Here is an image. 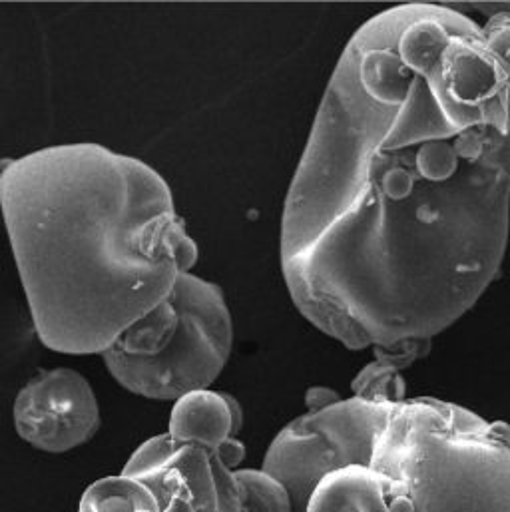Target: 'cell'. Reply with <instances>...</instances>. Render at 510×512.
<instances>
[{"instance_id":"6da1fadb","label":"cell","mask_w":510,"mask_h":512,"mask_svg":"<svg viewBox=\"0 0 510 512\" xmlns=\"http://www.w3.org/2000/svg\"><path fill=\"white\" fill-rule=\"evenodd\" d=\"M510 70L455 6L401 4L343 48L283 204L297 311L347 349L431 343L497 279Z\"/></svg>"},{"instance_id":"7a4b0ae2","label":"cell","mask_w":510,"mask_h":512,"mask_svg":"<svg viewBox=\"0 0 510 512\" xmlns=\"http://www.w3.org/2000/svg\"><path fill=\"white\" fill-rule=\"evenodd\" d=\"M0 214L36 335L64 355L110 351L200 257L168 182L100 144L2 166Z\"/></svg>"},{"instance_id":"3957f363","label":"cell","mask_w":510,"mask_h":512,"mask_svg":"<svg viewBox=\"0 0 510 512\" xmlns=\"http://www.w3.org/2000/svg\"><path fill=\"white\" fill-rule=\"evenodd\" d=\"M371 467L385 512H510V429L449 401L385 403Z\"/></svg>"},{"instance_id":"277c9868","label":"cell","mask_w":510,"mask_h":512,"mask_svg":"<svg viewBox=\"0 0 510 512\" xmlns=\"http://www.w3.org/2000/svg\"><path fill=\"white\" fill-rule=\"evenodd\" d=\"M178 313L170 341L152 357L106 351L104 363L126 391L152 401H178L188 393L210 389L232 357L234 321L224 291L186 273L172 297Z\"/></svg>"},{"instance_id":"5b68a950","label":"cell","mask_w":510,"mask_h":512,"mask_svg":"<svg viewBox=\"0 0 510 512\" xmlns=\"http://www.w3.org/2000/svg\"><path fill=\"white\" fill-rule=\"evenodd\" d=\"M383 407V401L341 399L327 409L303 413L275 435L261 471L287 491L293 512H305L327 475L369 461Z\"/></svg>"},{"instance_id":"8992f818","label":"cell","mask_w":510,"mask_h":512,"mask_svg":"<svg viewBox=\"0 0 510 512\" xmlns=\"http://www.w3.org/2000/svg\"><path fill=\"white\" fill-rule=\"evenodd\" d=\"M12 419L24 443L52 455L86 445L102 423L92 385L68 367L34 375L18 391Z\"/></svg>"},{"instance_id":"52a82bcc","label":"cell","mask_w":510,"mask_h":512,"mask_svg":"<svg viewBox=\"0 0 510 512\" xmlns=\"http://www.w3.org/2000/svg\"><path fill=\"white\" fill-rule=\"evenodd\" d=\"M134 477L150 481L160 512H244L236 471L202 447L174 443L168 433L158 465Z\"/></svg>"},{"instance_id":"ba28073f","label":"cell","mask_w":510,"mask_h":512,"mask_svg":"<svg viewBox=\"0 0 510 512\" xmlns=\"http://www.w3.org/2000/svg\"><path fill=\"white\" fill-rule=\"evenodd\" d=\"M240 403L212 389L194 391L174 403L168 435L178 445H196L214 455L242 429Z\"/></svg>"},{"instance_id":"9c48e42d","label":"cell","mask_w":510,"mask_h":512,"mask_svg":"<svg viewBox=\"0 0 510 512\" xmlns=\"http://www.w3.org/2000/svg\"><path fill=\"white\" fill-rule=\"evenodd\" d=\"M78 512H160V503L146 477L120 473L92 483Z\"/></svg>"},{"instance_id":"30bf717a","label":"cell","mask_w":510,"mask_h":512,"mask_svg":"<svg viewBox=\"0 0 510 512\" xmlns=\"http://www.w3.org/2000/svg\"><path fill=\"white\" fill-rule=\"evenodd\" d=\"M244 512H293L287 491L261 469H238L236 471Z\"/></svg>"},{"instance_id":"8fae6325","label":"cell","mask_w":510,"mask_h":512,"mask_svg":"<svg viewBox=\"0 0 510 512\" xmlns=\"http://www.w3.org/2000/svg\"><path fill=\"white\" fill-rule=\"evenodd\" d=\"M471 8L485 16V22L481 24V30L489 42V46L495 50V54L505 62L510 70V12L501 8L497 2L487 4H471Z\"/></svg>"},{"instance_id":"7c38bea8","label":"cell","mask_w":510,"mask_h":512,"mask_svg":"<svg viewBox=\"0 0 510 512\" xmlns=\"http://www.w3.org/2000/svg\"><path fill=\"white\" fill-rule=\"evenodd\" d=\"M339 401H341L339 393L329 389V387H311L305 395L307 411H321V409H327V407H331Z\"/></svg>"},{"instance_id":"4fadbf2b","label":"cell","mask_w":510,"mask_h":512,"mask_svg":"<svg viewBox=\"0 0 510 512\" xmlns=\"http://www.w3.org/2000/svg\"><path fill=\"white\" fill-rule=\"evenodd\" d=\"M501 8H505V10H509L510 12V2H497Z\"/></svg>"},{"instance_id":"5bb4252c","label":"cell","mask_w":510,"mask_h":512,"mask_svg":"<svg viewBox=\"0 0 510 512\" xmlns=\"http://www.w3.org/2000/svg\"><path fill=\"white\" fill-rule=\"evenodd\" d=\"M0 174H2V166H0Z\"/></svg>"}]
</instances>
